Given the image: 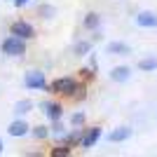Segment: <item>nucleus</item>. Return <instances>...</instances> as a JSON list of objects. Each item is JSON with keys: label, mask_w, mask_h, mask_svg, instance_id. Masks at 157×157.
<instances>
[{"label": "nucleus", "mask_w": 157, "mask_h": 157, "mask_svg": "<svg viewBox=\"0 0 157 157\" xmlns=\"http://www.w3.org/2000/svg\"><path fill=\"white\" fill-rule=\"evenodd\" d=\"M2 54H5V56H24V54H26V40L10 33V35L2 40Z\"/></svg>", "instance_id": "1"}, {"label": "nucleus", "mask_w": 157, "mask_h": 157, "mask_svg": "<svg viewBox=\"0 0 157 157\" xmlns=\"http://www.w3.org/2000/svg\"><path fill=\"white\" fill-rule=\"evenodd\" d=\"M49 92L52 94H59V96H73L78 92V82L73 78H56L49 85Z\"/></svg>", "instance_id": "2"}, {"label": "nucleus", "mask_w": 157, "mask_h": 157, "mask_svg": "<svg viewBox=\"0 0 157 157\" xmlns=\"http://www.w3.org/2000/svg\"><path fill=\"white\" fill-rule=\"evenodd\" d=\"M24 85L28 87V89H47V80H45V73L42 71H28L26 75H24Z\"/></svg>", "instance_id": "3"}, {"label": "nucleus", "mask_w": 157, "mask_h": 157, "mask_svg": "<svg viewBox=\"0 0 157 157\" xmlns=\"http://www.w3.org/2000/svg\"><path fill=\"white\" fill-rule=\"evenodd\" d=\"M10 33H12V35H19V38H24V40H31L33 35H35V28H33L28 21L17 19L12 26H10Z\"/></svg>", "instance_id": "4"}, {"label": "nucleus", "mask_w": 157, "mask_h": 157, "mask_svg": "<svg viewBox=\"0 0 157 157\" xmlns=\"http://www.w3.org/2000/svg\"><path fill=\"white\" fill-rule=\"evenodd\" d=\"M98 138H101V127H92V129H87L85 134H82L80 145H82L85 150H89V148H94V145L98 143Z\"/></svg>", "instance_id": "5"}, {"label": "nucleus", "mask_w": 157, "mask_h": 157, "mask_svg": "<svg viewBox=\"0 0 157 157\" xmlns=\"http://www.w3.org/2000/svg\"><path fill=\"white\" fill-rule=\"evenodd\" d=\"M136 24L141 28H157V14L150 10H143V12L136 14Z\"/></svg>", "instance_id": "6"}, {"label": "nucleus", "mask_w": 157, "mask_h": 157, "mask_svg": "<svg viewBox=\"0 0 157 157\" xmlns=\"http://www.w3.org/2000/svg\"><path fill=\"white\" fill-rule=\"evenodd\" d=\"M28 131H31V127H28V122H24V120H14L12 124L7 127V134L10 136H14V138H21V136H26Z\"/></svg>", "instance_id": "7"}, {"label": "nucleus", "mask_w": 157, "mask_h": 157, "mask_svg": "<svg viewBox=\"0 0 157 157\" xmlns=\"http://www.w3.org/2000/svg\"><path fill=\"white\" fill-rule=\"evenodd\" d=\"M105 52L113 54V56H127V54H131V47L127 45V42H108V47H105Z\"/></svg>", "instance_id": "8"}, {"label": "nucleus", "mask_w": 157, "mask_h": 157, "mask_svg": "<svg viewBox=\"0 0 157 157\" xmlns=\"http://www.w3.org/2000/svg\"><path fill=\"white\" fill-rule=\"evenodd\" d=\"M129 136H131L129 127H117V129H113L110 134H108V141H110V143H124Z\"/></svg>", "instance_id": "9"}, {"label": "nucleus", "mask_w": 157, "mask_h": 157, "mask_svg": "<svg viewBox=\"0 0 157 157\" xmlns=\"http://www.w3.org/2000/svg\"><path fill=\"white\" fill-rule=\"evenodd\" d=\"M131 78V68L129 66H115L110 71V80L113 82H127Z\"/></svg>", "instance_id": "10"}, {"label": "nucleus", "mask_w": 157, "mask_h": 157, "mask_svg": "<svg viewBox=\"0 0 157 157\" xmlns=\"http://www.w3.org/2000/svg\"><path fill=\"white\" fill-rule=\"evenodd\" d=\"M42 110H45V115L49 117V122H54V120H61V115H63V108H61V103H45V105H42Z\"/></svg>", "instance_id": "11"}, {"label": "nucleus", "mask_w": 157, "mask_h": 157, "mask_svg": "<svg viewBox=\"0 0 157 157\" xmlns=\"http://www.w3.org/2000/svg\"><path fill=\"white\" fill-rule=\"evenodd\" d=\"M98 26H101V17H98L96 12H89L85 17V28L87 31H96Z\"/></svg>", "instance_id": "12"}, {"label": "nucleus", "mask_w": 157, "mask_h": 157, "mask_svg": "<svg viewBox=\"0 0 157 157\" xmlns=\"http://www.w3.org/2000/svg\"><path fill=\"white\" fill-rule=\"evenodd\" d=\"M138 71H143V73H152V71H157V59H155V56L141 59V61H138Z\"/></svg>", "instance_id": "13"}, {"label": "nucleus", "mask_w": 157, "mask_h": 157, "mask_svg": "<svg viewBox=\"0 0 157 157\" xmlns=\"http://www.w3.org/2000/svg\"><path fill=\"white\" fill-rule=\"evenodd\" d=\"M31 110H33L31 98H24V101H17V103H14V113H17V115H26V113H31Z\"/></svg>", "instance_id": "14"}, {"label": "nucleus", "mask_w": 157, "mask_h": 157, "mask_svg": "<svg viewBox=\"0 0 157 157\" xmlns=\"http://www.w3.org/2000/svg\"><path fill=\"white\" fill-rule=\"evenodd\" d=\"M71 148H73V145H68V143L56 145V148H52L49 155H52V157H68V155H71Z\"/></svg>", "instance_id": "15"}, {"label": "nucleus", "mask_w": 157, "mask_h": 157, "mask_svg": "<svg viewBox=\"0 0 157 157\" xmlns=\"http://www.w3.org/2000/svg\"><path fill=\"white\" fill-rule=\"evenodd\" d=\"M89 52H92V42L82 40V42H78V45H75V54H78V56H87Z\"/></svg>", "instance_id": "16"}, {"label": "nucleus", "mask_w": 157, "mask_h": 157, "mask_svg": "<svg viewBox=\"0 0 157 157\" xmlns=\"http://www.w3.org/2000/svg\"><path fill=\"white\" fill-rule=\"evenodd\" d=\"M33 136L42 141V138H47V136H49V129H47V127H35V129H33Z\"/></svg>", "instance_id": "17"}, {"label": "nucleus", "mask_w": 157, "mask_h": 157, "mask_svg": "<svg viewBox=\"0 0 157 157\" xmlns=\"http://www.w3.org/2000/svg\"><path fill=\"white\" fill-rule=\"evenodd\" d=\"M71 124L73 127H82L85 124V113H75V115L71 117Z\"/></svg>", "instance_id": "18"}, {"label": "nucleus", "mask_w": 157, "mask_h": 157, "mask_svg": "<svg viewBox=\"0 0 157 157\" xmlns=\"http://www.w3.org/2000/svg\"><path fill=\"white\" fill-rule=\"evenodd\" d=\"M80 75H82L85 80H92V78H94V73H92V71H87V68H82V71H80Z\"/></svg>", "instance_id": "19"}, {"label": "nucleus", "mask_w": 157, "mask_h": 157, "mask_svg": "<svg viewBox=\"0 0 157 157\" xmlns=\"http://www.w3.org/2000/svg\"><path fill=\"white\" fill-rule=\"evenodd\" d=\"M12 2H14V7H19V10H21V7H26L31 0H12Z\"/></svg>", "instance_id": "20"}, {"label": "nucleus", "mask_w": 157, "mask_h": 157, "mask_svg": "<svg viewBox=\"0 0 157 157\" xmlns=\"http://www.w3.org/2000/svg\"><path fill=\"white\" fill-rule=\"evenodd\" d=\"M2 148H5V145H2V138H0V152H2Z\"/></svg>", "instance_id": "21"}]
</instances>
